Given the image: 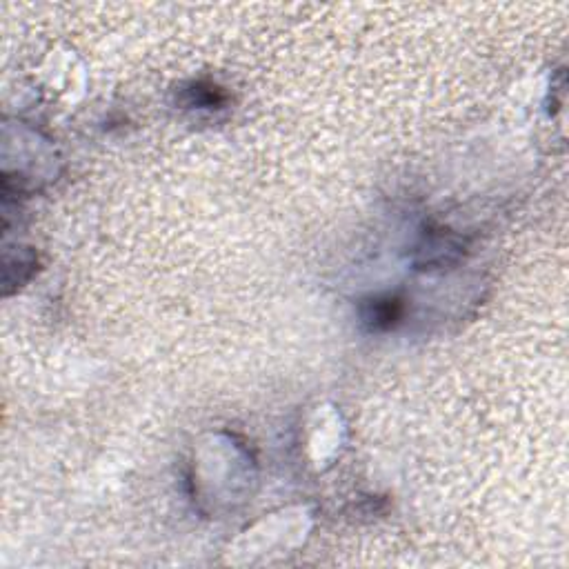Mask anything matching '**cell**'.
<instances>
[{"label":"cell","mask_w":569,"mask_h":569,"mask_svg":"<svg viewBox=\"0 0 569 569\" xmlns=\"http://www.w3.org/2000/svg\"><path fill=\"white\" fill-rule=\"evenodd\" d=\"M403 312H405L403 298H398L396 294H385L365 301L361 307V318L367 329H372V332H387V329H392L398 321H401Z\"/></svg>","instance_id":"1"},{"label":"cell","mask_w":569,"mask_h":569,"mask_svg":"<svg viewBox=\"0 0 569 569\" xmlns=\"http://www.w3.org/2000/svg\"><path fill=\"white\" fill-rule=\"evenodd\" d=\"M183 98L187 107H198V109H216L225 103L223 89L205 81L192 83L187 89H183Z\"/></svg>","instance_id":"3"},{"label":"cell","mask_w":569,"mask_h":569,"mask_svg":"<svg viewBox=\"0 0 569 569\" xmlns=\"http://www.w3.org/2000/svg\"><path fill=\"white\" fill-rule=\"evenodd\" d=\"M463 247V238L449 234L447 229H438V232L423 238L418 254H421L423 265H447L463 256Z\"/></svg>","instance_id":"2"}]
</instances>
